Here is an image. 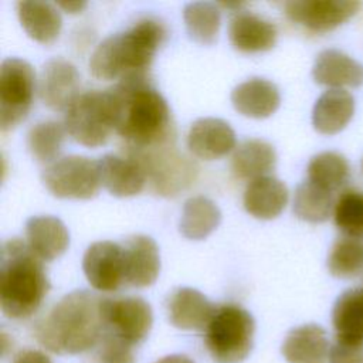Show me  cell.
Here are the masks:
<instances>
[{
    "instance_id": "obj_25",
    "label": "cell",
    "mask_w": 363,
    "mask_h": 363,
    "mask_svg": "<svg viewBox=\"0 0 363 363\" xmlns=\"http://www.w3.org/2000/svg\"><path fill=\"white\" fill-rule=\"evenodd\" d=\"M336 342L363 345V288H350L339 295L332 309Z\"/></svg>"
},
{
    "instance_id": "obj_27",
    "label": "cell",
    "mask_w": 363,
    "mask_h": 363,
    "mask_svg": "<svg viewBox=\"0 0 363 363\" xmlns=\"http://www.w3.org/2000/svg\"><path fill=\"white\" fill-rule=\"evenodd\" d=\"M275 163L277 152L271 143L262 139H247L235 147L231 169L237 177L254 180L267 176Z\"/></svg>"
},
{
    "instance_id": "obj_40",
    "label": "cell",
    "mask_w": 363,
    "mask_h": 363,
    "mask_svg": "<svg viewBox=\"0 0 363 363\" xmlns=\"http://www.w3.org/2000/svg\"><path fill=\"white\" fill-rule=\"evenodd\" d=\"M362 169H363V160H362Z\"/></svg>"
},
{
    "instance_id": "obj_36",
    "label": "cell",
    "mask_w": 363,
    "mask_h": 363,
    "mask_svg": "<svg viewBox=\"0 0 363 363\" xmlns=\"http://www.w3.org/2000/svg\"><path fill=\"white\" fill-rule=\"evenodd\" d=\"M329 363H363V345L336 342L330 347Z\"/></svg>"
},
{
    "instance_id": "obj_19",
    "label": "cell",
    "mask_w": 363,
    "mask_h": 363,
    "mask_svg": "<svg viewBox=\"0 0 363 363\" xmlns=\"http://www.w3.org/2000/svg\"><path fill=\"white\" fill-rule=\"evenodd\" d=\"M27 245L43 261H52L62 255L69 245L65 224L54 216H35L26 223Z\"/></svg>"
},
{
    "instance_id": "obj_11",
    "label": "cell",
    "mask_w": 363,
    "mask_h": 363,
    "mask_svg": "<svg viewBox=\"0 0 363 363\" xmlns=\"http://www.w3.org/2000/svg\"><path fill=\"white\" fill-rule=\"evenodd\" d=\"M285 14L294 23L315 33L336 28L360 7L359 1L350 0H294L284 4Z\"/></svg>"
},
{
    "instance_id": "obj_39",
    "label": "cell",
    "mask_w": 363,
    "mask_h": 363,
    "mask_svg": "<svg viewBox=\"0 0 363 363\" xmlns=\"http://www.w3.org/2000/svg\"><path fill=\"white\" fill-rule=\"evenodd\" d=\"M155 363H194V362L184 354H169V356L159 359Z\"/></svg>"
},
{
    "instance_id": "obj_18",
    "label": "cell",
    "mask_w": 363,
    "mask_h": 363,
    "mask_svg": "<svg viewBox=\"0 0 363 363\" xmlns=\"http://www.w3.org/2000/svg\"><path fill=\"white\" fill-rule=\"evenodd\" d=\"M98 164L101 183L112 196H136L146 184L143 169L132 157H122L108 153L98 160Z\"/></svg>"
},
{
    "instance_id": "obj_5",
    "label": "cell",
    "mask_w": 363,
    "mask_h": 363,
    "mask_svg": "<svg viewBox=\"0 0 363 363\" xmlns=\"http://www.w3.org/2000/svg\"><path fill=\"white\" fill-rule=\"evenodd\" d=\"M255 322L240 305L225 303L216 308L204 335L208 354L216 363H241L254 345Z\"/></svg>"
},
{
    "instance_id": "obj_10",
    "label": "cell",
    "mask_w": 363,
    "mask_h": 363,
    "mask_svg": "<svg viewBox=\"0 0 363 363\" xmlns=\"http://www.w3.org/2000/svg\"><path fill=\"white\" fill-rule=\"evenodd\" d=\"M105 332L130 346L142 343L153 325L150 305L139 296L104 298Z\"/></svg>"
},
{
    "instance_id": "obj_22",
    "label": "cell",
    "mask_w": 363,
    "mask_h": 363,
    "mask_svg": "<svg viewBox=\"0 0 363 363\" xmlns=\"http://www.w3.org/2000/svg\"><path fill=\"white\" fill-rule=\"evenodd\" d=\"M329 353L326 332L315 323L294 328L282 343V354L288 363H328Z\"/></svg>"
},
{
    "instance_id": "obj_24",
    "label": "cell",
    "mask_w": 363,
    "mask_h": 363,
    "mask_svg": "<svg viewBox=\"0 0 363 363\" xmlns=\"http://www.w3.org/2000/svg\"><path fill=\"white\" fill-rule=\"evenodd\" d=\"M17 16L24 31L41 44H50L60 35L62 18L57 4L24 0L17 3Z\"/></svg>"
},
{
    "instance_id": "obj_37",
    "label": "cell",
    "mask_w": 363,
    "mask_h": 363,
    "mask_svg": "<svg viewBox=\"0 0 363 363\" xmlns=\"http://www.w3.org/2000/svg\"><path fill=\"white\" fill-rule=\"evenodd\" d=\"M13 363H52V362L45 353L40 350L24 349L16 354Z\"/></svg>"
},
{
    "instance_id": "obj_4",
    "label": "cell",
    "mask_w": 363,
    "mask_h": 363,
    "mask_svg": "<svg viewBox=\"0 0 363 363\" xmlns=\"http://www.w3.org/2000/svg\"><path fill=\"white\" fill-rule=\"evenodd\" d=\"M50 289L43 259L27 242L10 238L0 254V306L11 319H26L41 306Z\"/></svg>"
},
{
    "instance_id": "obj_15",
    "label": "cell",
    "mask_w": 363,
    "mask_h": 363,
    "mask_svg": "<svg viewBox=\"0 0 363 363\" xmlns=\"http://www.w3.org/2000/svg\"><path fill=\"white\" fill-rule=\"evenodd\" d=\"M187 147L199 159L214 160L235 147V133L220 118H200L189 129Z\"/></svg>"
},
{
    "instance_id": "obj_34",
    "label": "cell",
    "mask_w": 363,
    "mask_h": 363,
    "mask_svg": "<svg viewBox=\"0 0 363 363\" xmlns=\"http://www.w3.org/2000/svg\"><path fill=\"white\" fill-rule=\"evenodd\" d=\"M328 269L336 278H354L363 272V241L343 237L328 255Z\"/></svg>"
},
{
    "instance_id": "obj_17",
    "label": "cell",
    "mask_w": 363,
    "mask_h": 363,
    "mask_svg": "<svg viewBox=\"0 0 363 363\" xmlns=\"http://www.w3.org/2000/svg\"><path fill=\"white\" fill-rule=\"evenodd\" d=\"M216 306L197 289L182 286L172 292L167 301L169 320L182 330L206 329Z\"/></svg>"
},
{
    "instance_id": "obj_32",
    "label": "cell",
    "mask_w": 363,
    "mask_h": 363,
    "mask_svg": "<svg viewBox=\"0 0 363 363\" xmlns=\"http://www.w3.org/2000/svg\"><path fill=\"white\" fill-rule=\"evenodd\" d=\"M65 126L57 121H41L27 133V146L40 162H51L58 156L65 139Z\"/></svg>"
},
{
    "instance_id": "obj_8",
    "label": "cell",
    "mask_w": 363,
    "mask_h": 363,
    "mask_svg": "<svg viewBox=\"0 0 363 363\" xmlns=\"http://www.w3.org/2000/svg\"><path fill=\"white\" fill-rule=\"evenodd\" d=\"M45 189L58 199L88 200L98 194L101 173L98 160L68 155L51 162L41 174Z\"/></svg>"
},
{
    "instance_id": "obj_20",
    "label": "cell",
    "mask_w": 363,
    "mask_h": 363,
    "mask_svg": "<svg viewBox=\"0 0 363 363\" xmlns=\"http://www.w3.org/2000/svg\"><path fill=\"white\" fill-rule=\"evenodd\" d=\"M312 75L316 84L340 89V86H359L363 84V65L336 48L318 54Z\"/></svg>"
},
{
    "instance_id": "obj_23",
    "label": "cell",
    "mask_w": 363,
    "mask_h": 363,
    "mask_svg": "<svg viewBox=\"0 0 363 363\" xmlns=\"http://www.w3.org/2000/svg\"><path fill=\"white\" fill-rule=\"evenodd\" d=\"M244 208L259 220L278 217L288 203V189L277 177L262 176L251 180L244 191Z\"/></svg>"
},
{
    "instance_id": "obj_12",
    "label": "cell",
    "mask_w": 363,
    "mask_h": 363,
    "mask_svg": "<svg viewBox=\"0 0 363 363\" xmlns=\"http://www.w3.org/2000/svg\"><path fill=\"white\" fill-rule=\"evenodd\" d=\"M82 269L88 282L101 292H115L125 285L122 245L113 241L92 242L84 257Z\"/></svg>"
},
{
    "instance_id": "obj_16",
    "label": "cell",
    "mask_w": 363,
    "mask_h": 363,
    "mask_svg": "<svg viewBox=\"0 0 363 363\" xmlns=\"http://www.w3.org/2000/svg\"><path fill=\"white\" fill-rule=\"evenodd\" d=\"M228 38L231 45L241 52H259L271 50L278 38V31L274 23L264 17L238 10L228 26Z\"/></svg>"
},
{
    "instance_id": "obj_9",
    "label": "cell",
    "mask_w": 363,
    "mask_h": 363,
    "mask_svg": "<svg viewBox=\"0 0 363 363\" xmlns=\"http://www.w3.org/2000/svg\"><path fill=\"white\" fill-rule=\"evenodd\" d=\"M35 89V72L30 62L17 57L3 60L0 67V128H16L30 112Z\"/></svg>"
},
{
    "instance_id": "obj_3",
    "label": "cell",
    "mask_w": 363,
    "mask_h": 363,
    "mask_svg": "<svg viewBox=\"0 0 363 363\" xmlns=\"http://www.w3.org/2000/svg\"><path fill=\"white\" fill-rule=\"evenodd\" d=\"M166 34L163 23L147 17L126 31L106 37L91 54V74L104 81L146 75Z\"/></svg>"
},
{
    "instance_id": "obj_1",
    "label": "cell",
    "mask_w": 363,
    "mask_h": 363,
    "mask_svg": "<svg viewBox=\"0 0 363 363\" xmlns=\"http://www.w3.org/2000/svg\"><path fill=\"white\" fill-rule=\"evenodd\" d=\"M113 129L129 149H149L176 140L170 108L146 75H132L106 89Z\"/></svg>"
},
{
    "instance_id": "obj_26",
    "label": "cell",
    "mask_w": 363,
    "mask_h": 363,
    "mask_svg": "<svg viewBox=\"0 0 363 363\" xmlns=\"http://www.w3.org/2000/svg\"><path fill=\"white\" fill-rule=\"evenodd\" d=\"M354 112V98L345 89H328L312 111L313 128L323 135H333L345 129Z\"/></svg>"
},
{
    "instance_id": "obj_21",
    "label": "cell",
    "mask_w": 363,
    "mask_h": 363,
    "mask_svg": "<svg viewBox=\"0 0 363 363\" xmlns=\"http://www.w3.org/2000/svg\"><path fill=\"white\" fill-rule=\"evenodd\" d=\"M231 104L241 115L261 119L272 115L278 109L281 95L275 84L265 78L254 77L233 89Z\"/></svg>"
},
{
    "instance_id": "obj_31",
    "label": "cell",
    "mask_w": 363,
    "mask_h": 363,
    "mask_svg": "<svg viewBox=\"0 0 363 363\" xmlns=\"http://www.w3.org/2000/svg\"><path fill=\"white\" fill-rule=\"evenodd\" d=\"M332 193L312 182L301 183L294 196V213L298 218L309 223L325 221L333 210Z\"/></svg>"
},
{
    "instance_id": "obj_28",
    "label": "cell",
    "mask_w": 363,
    "mask_h": 363,
    "mask_svg": "<svg viewBox=\"0 0 363 363\" xmlns=\"http://www.w3.org/2000/svg\"><path fill=\"white\" fill-rule=\"evenodd\" d=\"M221 221V211L217 204L204 196H194L186 200L179 223L180 233L189 240H204Z\"/></svg>"
},
{
    "instance_id": "obj_30",
    "label": "cell",
    "mask_w": 363,
    "mask_h": 363,
    "mask_svg": "<svg viewBox=\"0 0 363 363\" xmlns=\"http://www.w3.org/2000/svg\"><path fill=\"white\" fill-rule=\"evenodd\" d=\"M187 34L194 43L210 45L217 40L221 13L217 4L210 1L187 3L183 9Z\"/></svg>"
},
{
    "instance_id": "obj_13",
    "label": "cell",
    "mask_w": 363,
    "mask_h": 363,
    "mask_svg": "<svg viewBox=\"0 0 363 363\" xmlns=\"http://www.w3.org/2000/svg\"><path fill=\"white\" fill-rule=\"evenodd\" d=\"M79 72L72 62L60 57L50 58L40 71V99L52 111H67L79 95Z\"/></svg>"
},
{
    "instance_id": "obj_2",
    "label": "cell",
    "mask_w": 363,
    "mask_h": 363,
    "mask_svg": "<svg viewBox=\"0 0 363 363\" xmlns=\"http://www.w3.org/2000/svg\"><path fill=\"white\" fill-rule=\"evenodd\" d=\"M104 298L77 289L64 295L34 326L40 345L57 354H77L96 346L104 336Z\"/></svg>"
},
{
    "instance_id": "obj_38",
    "label": "cell",
    "mask_w": 363,
    "mask_h": 363,
    "mask_svg": "<svg viewBox=\"0 0 363 363\" xmlns=\"http://www.w3.org/2000/svg\"><path fill=\"white\" fill-rule=\"evenodd\" d=\"M57 7H61L62 10H65L67 13H79L86 7V1L82 0H71V1H57L55 3Z\"/></svg>"
},
{
    "instance_id": "obj_35",
    "label": "cell",
    "mask_w": 363,
    "mask_h": 363,
    "mask_svg": "<svg viewBox=\"0 0 363 363\" xmlns=\"http://www.w3.org/2000/svg\"><path fill=\"white\" fill-rule=\"evenodd\" d=\"M96 346L95 363H135L132 346L109 333H104Z\"/></svg>"
},
{
    "instance_id": "obj_29",
    "label": "cell",
    "mask_w": 363,
    "mask_h": 363,
    "mask_svg": "<svg viewBox=\"0 0 363 363\" xmlns=\"http://www.w3.org/2000/svg\"><path fill=\"white\" fill-rule=\"evenodd\" d=\"M308 180L328 191L345 187L350 179V164L337 152H322L315 155L306 167Z\"/></svg>"
},
{
    "instance_id": "obj_14",
    "label": "cell",
    "mask_w": 363,
    "mask_h": 363,
    "mask_svg": "<svg viewBox=\"0 0 363 363\" xmlns=\"http://www.w3.org/2000/svg\"><path fill=\"white\" fill-rule=\"evenodd\" d=\"M125 284L146 288L156 282L160 272V254L156 241L143 234L128 237L122 244Z\"/></svg>"
},
{
    "instance_id": "obj_33",
    "label": "cell",
    "mask_w": 363,
    "mask_h": 363,
    "mask_svg": "<svg viewBox=\"0 0 363 363\" xmlns=\"http://www.w3.org/2000/svg\"><path fill=\"white\" fill-rule=\"evenodd\" d=\"M335 225L346 237L363 241V191L346 189L333 207Z\"/></svg>"
},
{
    "instance_id": "obj_6",
    "label": "cell",
    "mask_w": 363,
    "mask_h": 363,
    "mask_svg": "<svg viewBox=\"0 0 363 363\" xmlns=\"http://www.w3.org/2000/svg\"><path fill=\"white\" fill-rule=\"evenodd\" d=\"M145 172L152 190L163 197H174L197 177L196 162L177 150L174 142L149 149H128Z\"/></svg>"
},
{
    "instance_id": "obj_7",
    "label": "cell",
    "mask_w": 363,
    "mask_h": 363,
    "mask_svg": "<svg viewBox=\"0 0 363 363\" xmlns=\"http://www.w3.org/2000/svg\"><path fill=\"white\" fill-rule=\"evenodd\" d=\"M67 133L79 145L98 147L106 143L113 129V116L108 91L79 94L64 116Z\"/></svg>"
}]
</instances>
